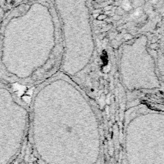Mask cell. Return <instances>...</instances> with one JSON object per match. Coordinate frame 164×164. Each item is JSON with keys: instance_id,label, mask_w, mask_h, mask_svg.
<instances>
[{"instance_id": "1", "label": "cell", "mask_w": 164, "mask_h": 164, "mask_svg": "<svg viewBox=\"0 0 164 164\" xmlns=\"http://www.w3.org/2000/svg\"><path fill=\"white\" fill-rule=\"evenodd\" d=\"M30 114L12 89L0 83V164H9L19 151Z\"/></svg>"}]
</instances>
